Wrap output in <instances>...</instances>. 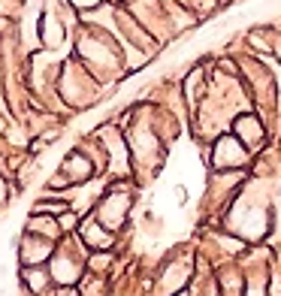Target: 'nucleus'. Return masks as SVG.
I'll return each instance as SVG.
<instances>
[{
    "mask_svg": "<svg viewBox=\"0 0 281 296\" xmlns=\"http://www.w3.org/2000/svg\"><path fill=\"white\" fill-rule=\"evenodd\" d=\"M64 206H54V203H39L36 206V212H61Z\"/></svg>",
    "mask_w": 281,
    "mask_h": 296,
    "instance_id": "obj_1",
    "label": "nucleus"
},
{
    "mask_svg": "<svg viewBox=\"0 0 281 296\" xmlns=\"http://www.w3.org/2000/svg\"><path fill=\"white\" fill-rule=\"evenodd\" d=\"M61 296H76V293H73V290H64V293H61Z\"/></svg>",
    "mask_w": 281,
    "mask_h": 296,
    "instance_id": "obj_2",
    "label": "nucleus"
},
{
    "mask_svg": "<svg viewBox=\"0 0 281 296\" xmlns=\"http://www.w3.org/2000/svg\"><path fill=\"white\" fill-rule=\"evenodd\" d=\"M0 200H3V182H0Z\"/></svg>",
    "mask_w": 281,
    "mask_h": 296,
    "instance_id": "obj_3",
    "label": "nucleus"
}]
</instances>
